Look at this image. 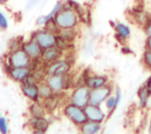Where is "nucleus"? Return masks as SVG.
Segmentation results:
<instances>
[{
    "instance_id": "27",
    "label": "nucleus",
    "mask_w": 151,
    "mask_h": 134,
    "mask_svg": "<svg viewBox=\"0 0 151 134\" xmlns=\"http://www.w3.org/2000/svg\"><path fill=\"white\" fill-rule=\"evenodd\" d=\"M0 133H2V134L8 133V122H7V119L5 116L0 118Z\"/></svg>"
},
{
    "instance_id": "31",
    "label": "nucleus",
    "mask_w": 151,
    "mask_h": 134,
    "mask_svg": "<svg viewBox=\"0 0 151 134\" xmlns=\"http://www.w3.org/2000/svg\"><path fill=\"white\" fill-rule=\"evenodd\" d=\"M122 53H123V54H131V53H132V49H131L130 47L123 45V47H122Z\"/></svg>"
},
{
    "instance_id": "12",
    "label": "nucleus",
    "mask_w": 151,
    "mask_h": 134,
    "mask_svg": "<svg viewBox=\"0 0 151 134\" xmlns=\"http://www.w3.org/2000/svg\"><path fill=\"white\" fill-rule=\"evenodd\" d=\"M20 47L27 53V55L31 59H39L41 55V52H42V48L39 46V43L32 38L28 41H24Z\"/></svg>"
},
{
    "instance_id": "24",
    "label": "nucleus",
    "mask_w": 151,
    "mask_h": 134,
    "mask_svg": "<svg viewBox=\"0 0 151 134\" xmlns=\"http://www.w3.org/2000/svg\"><path fill=\"white\" fill-rule=\"evenodd\" d=\"M105 107H106V109L109 110V116H111L113 113H114V110L117 109V107H118V105H117V101H116V96L114 95H110L106 100H105Z\"/></svg>"
},
{
    "instance_id": "35",
    "label": "nucleus",
    "mask_w": 151,
    "mask_h": 134,
    "mask_svg": "<svg viewBox=\"0 0 151 134\" xmlns=\"http://www.w3.org/2000/svg\"><path fill=\"white\" fill-rule=\"evenodd\" d=\"M8 2V0H0V4L1 5H5V4H7Z\"/></svg>"
},
{
    "instance_id": "7",
    "label": "nucleus",
    "mask_w": 151,
    "mask_h": 134,
    "mask_svg": "<svg viewBox=\"0 0 151 134\" xmlns=\"http://www.w3.org/2000/svg\"><path fill=\"white\" fill-rule=\"evenodd\" d=\"M55 34L57 33L42 27V29H39L32 34V39H34L42 49H45L55 46Z\"/></svg>"
},
{
    "instance_id": "15",
    "label": "nucleus",
    "mask_w": 151,
    "mask_h": 134,
    "mask_svg": "<svg viewBox=\"0 0 151 134\" xmlns=\"http://www.w3.org/2000/svg\"><path fill=\"white\" fill-rule=\"evenodd\" d=\"M21 92L31 101H40L41 99L38 83H21Z\"/></svg>"
},
{
    "instance_id": "29",
    "label": "nucleus",
    "mask_w": 151,
    "mask_h": 134,
    "mask_svg": "<svg viewBox=\"0 0 151 134\" xmlns=\"http://www.w3.org/2000/svg\"><path fill=\"white\" fill-rule=\"evenodd\" d=\"M143 29H144V33L146 34V36H151V16H149L146 22L144 24Z\"/></svg>"
},
{
    "instance_id": "10",
    "label": "nucleus",
    "mask_w": 151,
    "mask_h": 134,
    "mask_svg": "<svg viewBox=\"0 0 151 134\" xmlns=\"http://www.w3.org/2000/svg\"><path fill=\"white\" fill-rule=\"evenodd\" d=\"M45 82L54 93L66 91V74L65 75H47Z\"/></svg>"
},
{
    "instance_id": "6",
    "label": "nucleus",
    "mask_w": 151,
    "mask_h": 134,
    "mask_svg": "<svg viewBox=\"0 0 151 134\" xmlns=\"http://www.w3.org/2000/svg\"><path fill=\"white\" fill-rule=\"evenodd\" d=\"M112 89L113 88H112V86L110 83H107L105 86H101V87H98V88L90 89L88 103L101 106L105 102V100L112 94Z\"/></svg>"
},
{
    "instance_id": "26",
    "label": "nucleus",
    "mask_w": 151,
    "mask_h": 134,
    "mask_svg": "<svg viewBox=\"0 0 151 134\" xmlns=\"http://www.w3.org/2000/svg\"><path fill=\"white\" fill-rule=\"evenodd\" d=\"M142 60H143L144 66H145V67H146L149 71H151V51L145 49V52L143 53Z\"/></svg>"
},
{
    "instance_id": "9",
    "label": "nucleus",
    "mask_w": 151,
    "mask_h": 134,
    "mask_svg": "<svg viewBox=\"0 0 151 134\" xmlns=\"http://www.w3.org/2000/svg\"><path fill=\"white\" fill-rule=\"evenodd\" d=\"M84 110H85L87 120H92V121H97V122L103 123L105 121V119H106V113L98 105L88 103V105H86L84 107Z\"/></svg>"
},
{
    "instance_id": "28",
    "label": "nucleus",
    "mask_w": 151,
    "mask_h": 134,
    "mask_svg": "<svg viewBox=\"0 0 151 134\" xmlns=\"http://www.w3.org/2000/svg\"><path fill=\"white\" fill-rule=\"evenodd\" d=\"M7 28H8V20L6 18V15L2 12H0V29L6 31Z\"/></svg>"
},
{
    "instance_id": "30",
    "label": "nucleus",
    "mask_w": 151,
    "mask_h": 134,
    "mask_svg": "<svg viewBox=\"0 0 151 134\" xmlns=\"http://www.w3.org/2000/svg\"><path fill=\"white\" fill-rule=\"evenodd\" d=\"M145 49L151 51V36H146L145 39Z\"/></svg>"
},
{
    "instance_id": "21",
    "label": "nucleus",
    "mask_w": 151,
    "mask_h": 134,
    "mask_svg": "<svg viewBox=\"0 0 151 134\" xmlns=\"http://www.w3.org/2000/svg\"><path fill=\"white\" fill-rule=\"evenodd\" d=\"M55 46L65 52V51H70V49L74 46V42L67 41L66 39H64L61 35H59V34L57 33V34H55Z\"/></svg>"
},
{
    "instance_id": "16",
    "label": "nucleus",
    "mask_w": 151,
    "mask_h": 134,
    "mask_svg": "<svg viewBox=\"0 0 151 134\" xmlns=\"http://www.w3.org/2000/svg\"><path fill=\"white\" fill-rule=\"evenodd\" d=\"M114 28V36H116V39L120 42V43H123L124 45V42L127 40V39H130V36H131V29H130V27L126 25V24H124V22H119V21H117V24H116V26L113 27Z\"/></svg>"
},
{
    "instance_id": "33",
    "label": "nucleus",
    "mask_w": 151,
    "mask_h": 134,
    "mask_svg": "<svg viewBox=\"0 0 151 134\" xmlns=\"http://www.w3.org/2000/svg\"><path fill=\"white\" fill-rule=\"evenodd\" d=\"M110 24H111V27H114V26H116V24H117V22H114V21H113V20H110Z\"/></svg>"
},
{
    "instance_id": "32",
    "label": "nucleus",
    "mask_w": 151,
    "mask_h": 134,
    "mask_svg": "<svg viewBox=\"0 0 151 134\" xmlns=\"http://www.w3.org/2000/svg\"><path fill=\"white\" fill-rule=\"evenodd\" d=\"M145 85H146V87H147V89H149V92H150V94H151V75L147 78Z\"/></svg>"
},
{
    "instance_id": "5",
    "label": "nucleus",
    "mask_w": 151,
    "mask_h": 134,
    "mask_svg": "<svg viewBox=\"0 0 151 134\" xmlns=\"http://www.w3.org/2000/svg\"><path fill=\"white\" fill-rule=\"evenodd\" d=\"M88 98H90V88L86 85L74 86L70 95V102L84 108L86 105H88Z\"/></svg>"
},
{
    "instance_id": "2",
    "label": "nucleus",
    "mask_w": 151,
    "mask_h": 134,
    "mask_svg": "<svg viewBox=\"0 0 151 134\" xmlns=\"http://www.w3.org/2000/svg\"><path fill=\"white\" fill-rule=\"evenodd\" d=\"M63 114L76 126H80L81 123H84L87 120L84 108L79 107L72 102H68L63 107Z\"/></svg>"
},
{
    "instance_id": "8",
    "label": "nucleus",
    "mask_w": 151,
    "mask_h": 134,
    "mask_svg": "<svg viewBox=\"0 0 151 134\" xmlns=\"http://www.w3.org/2000/svg\"><path fill=\"white\" fill-rule=\"evenodd\" d=\"M5 72L9 76V79L21 83L28 76V74L31 73V69H29V67H12L8 63H6Z\"/></svg>"
},
{
    "instance_id": "22",
    "label": "nucleus",
    "mask_w": 151,
    "mask_h": 134,
    "mask_svg": "<svg viewBox=\"0 0 151 134\" xmlns=\"http://www.w3.org/2000/svg\"><path fill=\"white\" fill-rule=\"evenodd\" d=\"M132 16L134 18V21L137 24H139L140 26H144V24L146 22V20L149 19L147 14H145L144 11L139 9V8H133L132 11Z\"/></svg>"
},
{
    "instance_id": "3",
    "label": "nucleus",
    "mask_w": 151,
    "mask_h": 134,
    "mask_svg": "<svg viewBox=\"0 0 151 134\" xmlns=\"http://www.w3.org/2000/svg\"><path fill=\"white\" fill-rule=\"evenodd\" d=\"M31 60L32 59L20 46L11 49L7 55V63L12 67H28Z\"/></svg>"
},
{
    "instance_id": "1",
    "label": "nucleus",
    "mask_w": 151,
    "mask_h": 134,
    "mask_svg": "<svg viewBox=\"0 0 151 134\" xmlns=\"http://www.w3.org/2000/svg\"><path fill=\"white\" fill-rule=\"evenodd\" d=\"M54 21L59 29H68V28H77L79 24V15L78 13L71 8L67 4H63L61 9L54 15Z\"/></svg>"
},
{
    "instance_id": "11",
    "label": "nucleus",
    "mask_w": 151,
    "mask_h": 134,
    "mask_svg": "<svg viewBox=\"0 0 151 134\" xmlns=\"http://www.w3.org/2000/svg\"><path fill=\"white\" fill-rule=\"evenodd\" d=\"M28 125L32 128L33 133H46L50 128L51 121L44 115V116H31V119L28 120Z\"/></svg>"
},
{
    "instance_id": "25",
    "label": "nucleus",
    "mask_w": 151,
    "mask_h": 134,
    "mask_svg": "<svg viewBox=\"0 0 151 134\" xmlns=\"http://www.w3.org/2000/svg\"><path fill=\"white\" fill-rule=\"evenodd\" d=\"M53 92H52V89L48 87V85L44 81L42 83H39V94H40V98L41 99H45V98H47L48 95H51Z\"/></svg>"
},
{
    "instance_id": "23",
    "label": "nucleus",
    "mask_w": 151,
    "mask_h": 134,
    "mask_svg": "<svg viewBox=\"0 0 151 134\" xmlns=\"http://www.w3.org/2000/svg\"><path fill=\"white\" fill-rule=\"evenodd\" d=\"M58 34L61 35L64 39H66L67 41L74 42V39L77 36V31L76 28H68V29H59Z\"/></svg>"
},
{
    "instance_id": "18",
    "label": "nucleus",
    "mask_w": 151,
    "mask_h": 134,
    "mask_svg": "<svg viewBox=\"0 0 151 134\" xmlns=\"http://www.w3.org/2000/svg\"><path fill=\"white\" fill-rule=\"evenodd\" d=\"M78 128L83 134H97L101 130V123L92 120H86L84 123L78 126Z\"/></svg>"
},
{
    "instance_id": "34",
    "label": "nucleus",
    "mask_w": 151,
    "mask_h": 134,
    "mask_svg": "<svg viewBox=\"0 0 151 134\" xmlns=\"http://www.w3.org/2000/svg\"><path fill=\"white\" fill-rule=\"evenodd\" d=\"M147 132L151 134V120H150V123H149V128H147Z\"/></svg>"
},
{
    "instance_id": "14",
    "label": "nucleus",
    "mask_w": 151,
    "mask_h": 134,
    "mask_svg": "<svg viewBox=\"0 0 151 134\" xmlns=\"http://www.w3.org/2000/svg\"><path fill=\"white\" fill-rule=\"evenodd\" d=\"M107 83H110L109 76L107 75H103V74H88L86 76V79H85V85L90 89L98 88V87L105 86Z\"/></svg>"
},
{
    "instance_id": "17",
    "label": "nucleus",
    "mask_w": 151,
    "mask_h": 134,
    "mask_svg": "<svg viewBox=\"0 0 151 134\" xmlns=\"http://www.w3.org/2000/svg\"><path fill=\"white\" fill-rule=\"evenodd\" d=\"M60 93H52L51 95H48L47 98L42 99V105L46 109V112L48 113H53L60 105Z\"/></svg>"
},
{
    "instance_id": "36",
    "label": "nucleus",
    "mask_w": 151,
    "mask_h": 134,
    "mask_svg": "<svg viewBox=\"0 0 151 134\" xmlns=\"http://www.w3.org/2000/svg\"><path fill=\"white\" fill-rule=\"evenodd\" d=\"M0 118H1V114H0Z\"/></svg>"
},
{
    "instance_id": "4",
    "label": "nucleus",
    "mask_w": 151,
    "mask_h": 134,
    "mask_svg": "<svg viewBox=\"0 0 151 134\" xmlns=\"http://www.w3.org/2000/svg\"><path fill=\"white\" fill-rule=\"evenodd\" d=\"M71 68L72 65L67 61V59L61 58L45 65V72L47 75H65L70 73Z\"/></svg>"
},
{
    "instance_id": "19",
    "label": "nucleus",
    "mask_w": 151,
    "mask_h": 134,
    "mask_svg": "<svg viewBox=\"0 0 151 134\" xmlns=\"http://www.w3.org/2000/svg\"><path fill=\"white\" fill-rule=\"evenodd\" d=\"M137 96H138V100H139V107H140V108H145V107L147 106L149 99H150V96H151V94H150V92H149V89H147V87H146L145 83L142 85V86L138 88V91H137Z\"/></svg>"
},
{
    "instance_id": "20",
    "label": "nucleus",
    "mask_w": 151,
    "mask_h": 134,
    "mask_svg": "<svg viewBox=\"0 0 151 134\" xmlns=\"http://www.w3.org/2000/svg\"><path fill=\"white\" fill-rule=\"evenodd\" d=\"M28 112L31 116H44L46 114V109L40 101H32V103L28 107Z\"/></svg>"
},
{
    "instance_id": "13",
    "label": "nucleus",
    "mask_w": 151,
    "mask_h": 134,
    "mask_svg": "<svg viewBox=\"0 0 151 134\" xmlns=\"http://www.w3.org/2000/svg\"><path fill=\"white\" fill-rule=\"evenodd\" d=\"M63 54H64V51L63 49L58 48L57 46H52V47H48V48L42 49L41 55H40V59L46 65V63H50L52 61H55V60L60 59L63 56Z\"/></svg>"
}]
</instances>
